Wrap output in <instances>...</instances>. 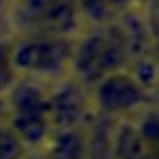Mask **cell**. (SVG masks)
Masks as SVG:
<instances>
[{"instance_id":"obj_1","label":"cell","mask_w":159,"mask_h":159,"mask_svg":"<svg viewBox=\"0 0 159 159\" xmlns=\"http://www.w3.org/2000/svg\"><path fill=\"white\" fill-rule=\"evenodd\" d=\"M129 67V52L117 22L102 27H84L75 37L70 77L82 87H92L102 77Z\"/></svg>"},{"instance_id":"obj_2","label":"cell","mask_w":159,"mask_h":159,"mask_svg":"<svg viewBox=\"0 0 159 159\" xmlns=\"http://www.w3.org/2000/svg\"><path fill=\"white\" fill-rule=\"evenodd\" d=\"M75 37L55 35H12L10 60L17 80H30L40 84H52L70 77Z\"/></svg>"},{"instance_id":"obj_3","label":"cell","mask_w":159,"mask_h":159,"mask_svg":"<svg viewBox=\"0 0 159 159\" xmlns=\"http://www.w3.org/2000/svg\"><path fill=\"white\" fill-rule=\"evenodd\" d=\"M2 15L10 35L77 37L84 30L75 0H12Z\"/></svg>"},{"instance_id":"obj_4","label":"cell","mask_w":159,"mask_h":159,"mask_svg":"<svg viewBox=\"0 0 159 159\" xmlns=\"http://www.w3.org/2000/svg\"><path fill=\"white\" fill-rule=\"evenodd\" d=\"M5 124L30 152H40L52 134L47 112V84L17 80L5 94Z\"/></svg>"},{"instance_id":"obj_5","label":"cell","mask_w":159,"mask_h":159,"mask_svg":"<svg viewBox=\"0 0 159 159\" xmlns=\"http://www.w3.org/2000/svg\"><path fill=\"white\" fill-rule=\"evenodd\" d=\"M92 112L117 119H134L139 112L152 107V89H147L127 67L117 70L92 87H87Z\"/></svg>"},{"instance_id":"obj_6","label":"cell","mask_w":159,"mask_h":159,"mask_svg":"<svg viewBox=\"0 0 159 159\" xmlns=\"http://www.w3.org/2000/svg\"><path fill=\"white\" fill-rule=\"evenodd\" d=\"M47 112H50L52 132L87 127V117L92 112L87 87H82L72 77L47 84Z\"/></svg>"},{"instance_id":"obj_7","label":"cell","mask_w":159,"mask_h":159,"mask_svg":"<svg viewBox=\"0 0 159 159\" xmlns=\"http://www.w3.org/2000/svg\"><path fill=\"white\" fill-rule=\"evenodd\" d=\"M109 157L112 159H157L144 139L139 137L132 119H117L109 132Z\"/></svg>"},{"instance_id":"obj_8","label":"cell","mask_w":159,"mask_h":159,"mask_svg":"<svg viewBox=\"0 0 159 159\" xmlns=\"http://www.w3.org/2000/svg\"><path fill=\"white\" fill-rule=\"evenodd\" d=\"M45 159H92L89 157V139L87 129H65L52 132L45 147L40 149Z\"/></svg>"},{"instance_id":"obj_9","label":"cell","mask_w":159,"mask_h":159,"mask_svg":"<svg viewBox=\"0 0 159 159\" xmlns=\"http://www.w3.org/2000/svg\"><path fill=\"white\" fill-rule=\"evenodd\" d=\"M75 2H77L84 27H102V25L114 22V15L109 12L104 0H75Z\"/></svg>"},{"instance_id":"obj_10","label":"cell","mask_w":159,"mask_h":159,"mask_svg":"<svg viewBox=\"0 0 159 159\" xmlns=\"http://www.w3.org/2000/svg\"><path fill=\"white\" fill-rule=\"evenodd\" d=\"M10 30L2 32L0 30V97H5L10 92V87L17 82V75H15V67H12V60H10Z\"/></svg>"},{"instance_id":"obj_11","label":"cell","mask_w":159,"mask_h":159,"mask_svg":"<svg viewBox=\"0 0 159 159\" xmlns=\"http://www.w3.org/2000/svg\"><path fill=\"white\" fill-rule=\"evenodd\" d=\"M27 147L15 137V132L2 122L0 124V159H25L27 157Z\"/></svg>"},{"instance_id":"obj_12","label":"cell","mask_w":159,"mask_h":159,"mask_svg":"<svg viewBox=\"0 0 159 159\" xmlns=\"http://www.w3.org/2000/svg\"><path fill=\"white\" fill-rule=\"evenodd\" d=\"M104 2H107L109 12L114 15V20L119 15H124V12H132V10H137V7L144 5V0H104Z\"/></svg>"},{"instance_id":"obj_13","label":"cell","mask_w":159,"mask_h":159,"mask_svg":"<svg viewBox=\"0 0 159 159\" xmlns=\"http://www.w3.org/2000/svg\"><path fill=\"white\" fill-rule=\"evenodd\" d=\"M5 122V97H0V124Z\"/></svg>"},{"instance_id":"obj_14","label":"cell","mask_w":159,"mask_h":159,"mask_svg":"<svg viewBox=\"0 0 159 159\" xmlns=\"http://www.w3.org/2000/svg\"><path fill=\"white\" fill-rule=\"evenodd\" d=\"M25 159H45V157H42V152H27Z\"/></svg>"},{"instance_id":"obj_15","label":"cell","mask_w":159,"mask_h":159,"mask_svg":"<svg viewBox=\"0 0 159 159\" xmlns=\"http://www.w3.org/2000/svg\"><path fill=\"white\" fill-rule=\"evenodd\" d=\"M10 2H12V0H0V12H5V10L10 7Z\"/></svg>"},{"instance_id":"obj_16","label":"cell","mask_w":159,"mask_h":159,"mask_svg":"<svg viewBox=\"0 0 159 159\" xmlns=\"http://www.w3.org/2000/svg\"><path fill=\"white\" fill-rule=\"evenodd\" d=\"M92 159H112L109 154H104V157H92Z\"/></svg>"}]
</instances>
